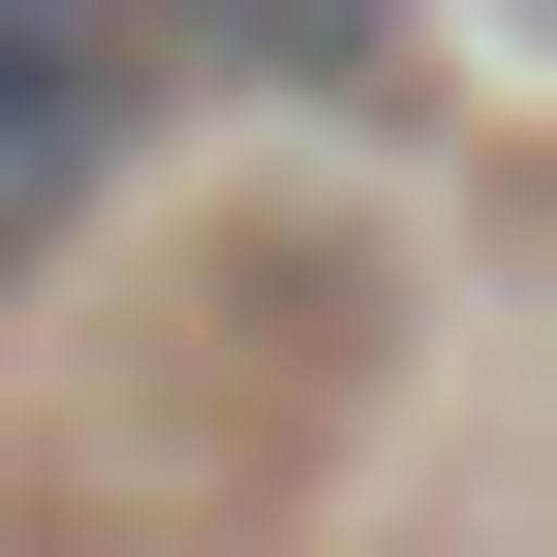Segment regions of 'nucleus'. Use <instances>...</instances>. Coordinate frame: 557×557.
I'll use <instances>...</instances> for the list:
<instances>
[{
    "instance_id": "nucleus-1",
    "label": "nucleus",
    "mask_w": 557,
    "mask_h": 557,
    "mask_svg": "<svg viewBox=\"0 0 557 557\" xmlns=\"http://www.w3.org/2000/svg\"><path fill=\"white\" fill-rule=\"evenodd\" d=\"M156 94H186V62L124 32V0H0V278L124 218V156H156Z\"/></svg>"
},
{
    "instance_id": "nucleus-3",
    "label": "nucleus",
    "mask_w": 557,
    "mask_h": 557,
    "mask_svg": "<svg viewBox=\"0 0 557 557\" xmlns=\"http://www.w3.org/2000/svg\"><path fill=\"white\" fill-rule=\"evenodd\" d=\"M527 32H557V0H527Z\"/></svg>"
},
{
    "instance_id": "nucleus-2",
    "label": "nucleus",
    "mask_w": 557,
    "mask_h": 557,
    "mask_svg": "<svg viewBox=\"0 0 557 557\" xmlns=\"http://www.w3.org/2000/svg\"><path fill=\"white\" fill-rule=\"evenodd\" d=\"M124 32H156L186 94H403V32H434V0H124Z\"/></svg>"
}]
</instances>
